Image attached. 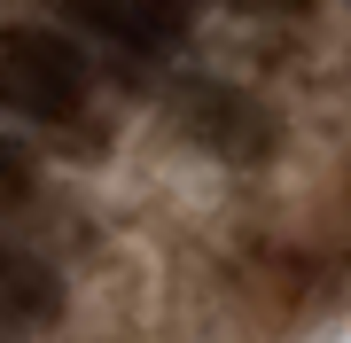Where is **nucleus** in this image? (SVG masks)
Returning a JSON list of instances; mask_svg holds the SVG:
<instances>
[{
    "label": "nucleus",
    "instance_id": "nucleus-1",
    "mask_svg": "<svg viewBox=\"0 0 351 343\" xmlns=\"http://www.w3.org/2000/svg\"><path fill=\"white\" fill-rule=\"evenodd\" d=\"M86 102V63L55 31L0 24V110L8 117H78Z\"/></svg>",
    "mask_w": 351,
    "mask_h": 343
},
{
    "label": "nucleus",
    "instance_id": "nucleus-2",
    "mask_svg": "<svg viewBox=\"0 0 351 343\" xmlns=\"http://www.w3.org/2000/svg\"><path fill=\"white\" fill-rule=\"evenodd\" d=\"M172 117H180V133H188L195 149L226 156V164H258V156H274V140H281V117L265 110L258 94L226 86V78H188Z\"/></svg>",
    "mask_w": 351,
    "mask_h": 343
},
{
    "label": "nucleus",
    "instance_id": "nucleus-3",
    "mask_svg": "<svg viewBox=\"0 0 351 343\" xmlns=\"http://www.w3.org/2000/svg\"><path fill=\"white\" fill-rule=\"evenodd\" d=\"M71 24H86L94 39L110 47H133V55H164L188 39V0H55Z\"/></svg>",
    "mask_w": 351,
    "mask_h": 343
},
{
    "label": "nucleus",
    "instance_id": "nucleus-4",
    "mask_svg": "<svg viewBox=\"0 0 351 343\" xmlns=\"http://www.w3.org/2000/svg\"><path fill=\"white\" fill-rule=\"evenodd\" d=\"M55 312H63V281H55V266H39L32 250L0 242V320H24V328H47Z\"/></svg>",
    "mask_w": 351,
    "mask_h": 343
},
{
    "label": "nucleus",
    "instance_id": "nucleus-5",
    "mask_svg": "<svg viewBox=\"0 0 351 343\" xmlns=\"http://www.w3.org/2000/svg\"><path fill=\"white\" fill-rule=\"evenodd\" d=\"M24 195H32V156L0 133V203H24Z\"/></svg>",
    "mask_w": 351,
    "mask_h": 343
},
{
    "label": "nucleus",
    "instance_id": "nucleus-6",
    "mask_svg": "<svg viewBox=\"0 0 351 343\" xmlns=\"http://www.w3.org/2000/svg\"><path fill=\"white\" fill-rule=\"evenodd\" d=\"M234 8H274V16H304V8H320V0H234Z\"/></svg>",
    "mask_w": 351,
    "mask_h": 343
}]
</instances>
